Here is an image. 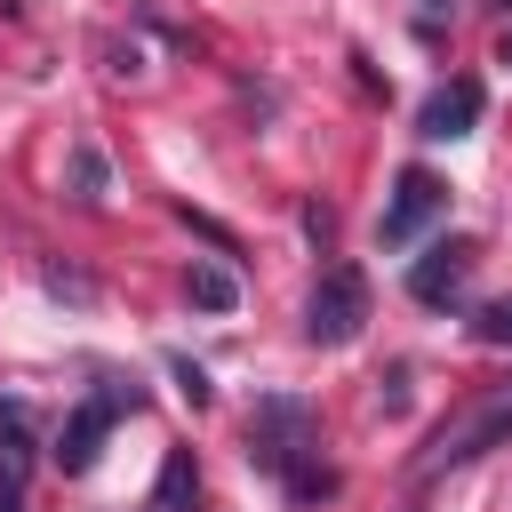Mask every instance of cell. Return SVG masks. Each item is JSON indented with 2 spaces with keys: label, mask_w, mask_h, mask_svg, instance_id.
Wrapping results in <instances>:
<instances>
[{
  "label": "cell",
  "mask_w": 512,
  "mask_h": 512,
  "mask_svg": "<svg viewBox=\"0 0 512 512\" xmlns=\"http://www.w3.org/2000/svg\"><path fill=\"white\" fill-rule=\"evenodd\" d=\"M472 264H480V256H472V240H432V248L408 264V296H416V304H432V312H448V304L464 296Z\"/></svg>",
  "instance_id": "6"
},
{
  "label": "cell",
  "mask_w": 512,
  "mask_h": 512,
  "mask_svg": "<svg viewBox=\"0 0 512 512\" xmlns=\"http://www.w3.org/2000/svg\"><path fill=\"white\" fill-rule=\"evenodd\" d=\"M192 488H200L192 448H168V464H160V480H152V504H144V512H184V504H192Z\"/></svg>",
  "instance_id": "8"
},
{
  "label": "cell",
  "mask_w": 512,
  "mask_h": 512,
  "mask_svg": "<svg viewBox=\"0 0 512 512\" xmlns=\"http://www.w3.org/2000/svg\"><path fill=\"white\" fill-rule=\"evenodd\" d=\"M440 216H448V184H440L432 168H400V176H392V200H384V216H376V240H384V248H416Z\"/></svg>",
  "instance_id": "4"
},
{
  "label": "cell",
  "mask_w": 512,
  "mask_h": 512,
  "mask_svg": "<svg viewBox=\"0 0 512 512\" xmlns=\"http://www.w3.org/2000/svg\"><path fill=\"white\" fill-rule=\"evenodd\" d=\"M456 8H464V0H416V24H424V32H440Z\"/></svg>",
  "instance_id": "13"
},
{
  "label": "cell",
  "mask_w": 512,
  "mask_h": 512,
  "mask_svg": "<svg viewBox=\"0 0 512 512\" xmlns=\"http://www.w3.org/2000/svg\"><path fill=\"white\" fill-rule=\"evenodd\" d=\"M496 64H512V24H504V40H496Z\"/></svg>",
  "instance_id": "14"
},
{
  "label": "cell",
  "mask_w": 512,
  "mask_h": 512,
  "mask_svg": "<svg viewBox=\"0 0 512 512\" xmlns=\"http://www.w3.org/2000/svg\"><path fill=\"white\" fill-rule=\"evenodd\" d=\"M488 448H512V384H488L472 408H456V416L416 448L408 480L424 488V480H440V472H464V464H472V456H488Z\"/></svg>",
  "instance_id": "2"
},
{
  "label": "cell",
  "mask_w": 512,
  "mask_h": 512,
  "mask_svg": "<svg viewBox=\"0 0 512 512\" xmlns=\"http://www.w3.org/2000/svg\"><path fill=\"white\" fill-rule=\"evenodd\" d=\"M496 8H512V0H496Z\"/></svg>",
  "instance_id": "15"
},
{
  "label": "cell",
  "mask_w": 512,
  "mask_h": 512,
  "mask_svg": "<svg viewBox=\"0 0 512 512\" xmlns=\"http://www.w3.org/2000/svg\"><path fill=\"white\" fill-rule=\"evenodd\" d=\"M168 368H176V384H184V400H192V408H208V368H192L184 352H176Z\"/></svg>",
  "instance_id": "12"
},
{
  "label": "cell",
  "mask_w": 512,
  "mask_h": 512,
  "mask_svg": "<svg viewBox=\"0 0 512 512\" xmlns=\"http://www.w3.org/2000/svg\"><path fill=\"white\" fill-rule=\"evenodd\" d=\"M72 184H80V200H104V160H96V144H72Z\"/></svg>",
  "instance_id": "11"
},
{
  "label": "cell",
  "mask_w": 512,
  "mask_h": 512,
  "mask_svg": "<svg viewBox=\"0 0 512 512\" xmlns=\"http://www.w3.org/2000/svg\"><path fill=\"white\" fill-rule=\"evenodd\" d=\"M184 296H192L200 312H232V304H240V280H232L224 264H192V272H184Z\"/></svg>",
  "instance_id": "9"
},
{
  "label": "cell",
  "mask_w": 512,
  "mask_h": 512,
  "mask_svg": "<svg viewBox=\"0 0 512 512\" xmlns=\"http://www.w3.org/2000/svg\"><path fill=\"white\" fill-rule=\"evenodd\" d=\"M472 344H488V352H512V296H496V304H480L472 320Z\"/></svg>",
  "instance_id": "10"
},
{
  "label": "cell",
  "mask_w": 512,
  "mask_h": 512,
  "mask_svg": "<svg viewBox=\"0 0 512 512\" xmlns=\"http://www.w3.org/2000/svg\"><path fill=\"white\" fill-rule=\"evenodd\" d=\"M480 104H488V96H480V80H472V72H456V80H440V88L424 96L416 136H424V144H456V136H472V128H480Z\"/></svg>",
  "instance_id": "7"
},
{
  "label": "cell",
  "mask_w": 512,
  "mask_h": 512,
  "mask_svg": "<svg viewBox=\"0 0 512 512\" xmlns=\"http://www.w3.org/2000/svg\"><path fill=\"white\" fill-rule=\"evenodd\" d=\"M368 328V280H360V264H328L320 280H312V296H304V336L320 344V352H336V344H352Z\"/></svg>",
  "instance_id": "3"
},
{
  "label": "cell",
  "mask_w": 512,
  "mask_h": 512,
  "mask_svg": "<svg viewBox=\"0 0 512 512\" xmlns=\"http://www.w3.org/2000/svg\"><path fill=\"white\" fill-rule=\"evenodd\" d=\"M120 408H136V384H96L72 416H64V432H56V472H96V456H104V432H112V416Z\"/></svg>",
  "instance_id": "5"
},
{
  "label": "cell",
  "mask_w": 512,
  "mask_h": 512,
  "mask_svg": "<svg viewBox=\"0 0 512 512\" xmlns=\"http://www.w3.org/2000/svg\"><path fill=\"white\" fill-rule=\"evenodd\" d=\"M248 464L272 472L296 504L336 496V472L320 464V416H312L296 392H264V400H256V416H248Z\"/></svg>",
  "instance_id": "1"
}]
</instances>
